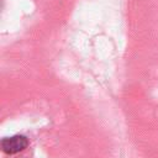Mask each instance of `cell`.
<instances>
[{
	"instance_id": "cell-1",
	"label": "cell",
	"mask_w": 158,
	"mask_h": 158,
	"mask_svg": "<svg viewBox=\"0 0 158 158\" xmlns=\"http://www.w3.org/2000/svg\"><path fill=\"white\" fill-rule=\"evenodd\" d=\"M28 144V141L22 135H16L11 137L2 138L1 141V148L7 154H15L21 151H23Z\"/></svg>"
}]
</instances>
